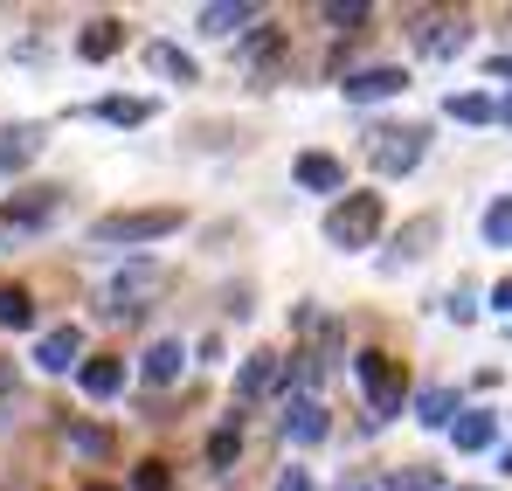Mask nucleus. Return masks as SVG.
<instances>
[{
    "label": "nucleus",
    "instance_id": "f257e3e1",
    "mask_svg": "<svg viewBox=\"0 0 512 491\" xmlns=\"http://www.w3.org/2000/svg\"><path fill=\"white\" fill-rule=\"evenodd\" d=\"M56 208H63V187H21V194L0 208V243H21V236L49 229V222H56Z\"/></svg>",
    "mask_w": 512,
    "mask_h": 491
},
{
    "label": "nucleus",
    "instance_id": "f03ea898",
    "mask_svg": "<svg viewBox=\"0 0 512 491\" xmlns=\"http://www.w3.org/2000/svg\"><path fill=\"white\" fill-rule=\"evenodd\" d=\"M167 229H180V208H125V215H104L90 243H153Z\"/></svg>",
    "mask_w": 512,
    "mask_h": 491
},
{
    "label": "nucleus",
    "instance_id": "7ed1b4c3",
    "mask_svg": "<svg viewBox=\"0 0 512 491\" xmlns=\"http://www.w3.org/2000/svg\"><path fill=\"white\" fill-rule=\"evenodd\" d=\"M374 229H381V194H346L340 208L326 215V236L346 249H360V243H374Z\"/></svg>",
    "mask_w": 512,
    "mask_h": 491
},
{
    "label": "nucleus",
    "instance_id": "20e7f679",
    "mask_svg": "<svg viewBox=\"0 0 512 491\" xmlns=\"http://www.w3.org/2000/svg\"><path fill=\"white\" fill-rule=\"evenodd\" d=\"M353 367H360V381H367V395H374V409H381V415H395V409H402V388H409V374H402V360H388V353H360Z\"/></svg>",
    "mask_w": 512,
    "mask_h": 491
},
{
    "label": "nucleus",
    "instance_id": "39448f33",
    "mask_svg": "<svg viewBox=\"0 0 512 491\" xmlns=\"http://www.w3.org/2000/svg\"><path fill=\"white\" fill-rule=\"evenodd\" d=\"M160 284H167V270H160V263H139L132 277L111 284V305H104V312H111V319H132V312H146V298H153Z\"/></svg>",
    "mask_w": 512,
    "mask_h": 491
},
{
    "label": "nucleus",
    "instance_id": "423d86ee",
    "mask_svg": "<svg viewBox=\"0 0 512 491\" xmlns=\"http://www.w3.org/2000/svg\"><path fill=\"white\" fill-rule=\"evenodd\" d=\"M423 160V132L409 125V132H374V166L381 173H409V166Z\"/></svg>",
    "mask_w": 512,
    "mask_h": 491
},
{
    "label": "nucleus",
    "instance_id": "0eeeda50",
    "mask_svg": "<svg viewBox=\"0 0 512 491\" xmlns=\"http://www.w3.org/2000/svg\"><path fill=\"white\" fill-rule=\"evenodd\" d=\"M77 353H84V332H77V326H56L49 339H42V353H35V360H42L49 374H63V367H77Z\"/></svg>",
    "mask_w": 512,
    "mask_h": 491
},
{
    "label": "nucleus",
    "instance_id": "6e6552de",
    "mask_svg": "<svg viewBox=\"0 0 512 491\" xmlns=\"http://www.w3.org/2000/svg\"><path fill=\"white\" fill-rule=\"evenodd\" d=\"M277 374H284V360H277V353H250V367H243L236 395H243V402H256V395H270V388H277Z\"/></svg>",
    "mask_w": 512,
    "mask_h": 491
},
{
    "label": "nucleus",
    "instance_id": "1a4fd4ad",
    "mask_svg": "<svg viewBox=\"0 0 512 491\" xmlns=\"http://www.w3.org/2000/svg\"><path fill=\"white\" fill-rule=\"evenodd\" d=\"M42 153V125H14V132H0V173L7 166H28Z\"/></svg>",
    "mask_w": 512,
    "mask_h": 491
},
{
    "label": "nucleus",
    "instance_id": "9d476101",
    "mask_svg": "<svg viewBox=\"0 0 512 491\" xmlns=\"http://www.w3.org/2000/svg\"><path fill=\"white\" fill-rule=\"evenodd\" d=\"M118 388H125V360H111V353L84 360V395H118Z\"/></svg>",
    "mask_w": 512,
    "mask_h": 491
},
{
    "label": "nucleus",
    "instance_id": "9b49d317",
    "mask_svg": "<svg viewBox=\"0 0 512 491\" xmlns=\"http://www.w3.org/2000/svg\"><path fill=\"white\" fill-rule=\"evenodd\" d=\"M118 42H125V21H90L77 49H84L90 63H104V56H118Z\"/></svg>",
    "mask_w": 512,
    "mask_h": 491
},
{
    "label": "nucleus",
    "instance_id": "f8f14e48",
    "mask_svg": "<svg viewBox=\"0 0 512 491\" xmlns=\"http://www.w3.org/2000/svg\"><path fill=\"white\" fill-rule=\"evenodd\" d=\"M402 90V70H360V77H346V97H395Z\"/></svg>",
    "mask_w": 512,
    "mask_h": 491
},
{
    "label": "nucleus",
    "instance_id": "ddd939ff",
    "mask_svg": "<svg viewBox=\"0 0 512 491\" xmlns=\"http://www.w3.org/2000/svg\"><path fill=\"white\" fill-rule=\"evenodd\" d=\"M0 326H35V298H28V284H0Z\"/></svg>",
    "mask_w": 512,
    "mask_h": 491
},
{
    "label": "nucleus",
    "instance_id": "4468645a",
    "mask_svg": "<svg viewBox=\"0 0 512 491\" xmlns=\"http://www.w3.org/2000/svg\"><path fill=\"white\" fill-rule=\"evenodd\" d=\"M423 49H429V56L464 49V14H457V21H450V14H436V21H429V35H423Z\"/></svg>",
    "mask_w": 512,
    "mask_h": 491
},
{
    "label": "nucleus",
    "instance_id": "2eb2a0df",
    "mask_svg": "<svg viewBox=\"0 0 512 491\" xmlns=\"http://www.w3.org/2000/svg\"><path fill=\"white\" fill-rule=\"evenodd\" d=\"M284 436H298V443H319V436H326V415H319V402H298V409L284 415Z\"/></svg>",
    "mask_w": 512,
    "mask_h": 491
},
{
    "label": "nucleus",
    "instance_id": "dca6fc26",
    "mask_svg": "<svg viewBox=\"0 0 512 491\" xmlns=\"http://www.w3.org/2000/svg\"><path fill=\"white\" fill-rule=\"evenodd\" d=\"M97 118H111V125H146V118H153V104H146V97H104V104H97Z\"/></svg>",
    "mask_w": 512,
    "mask_h": 491
},
{
    "label": "nucleus",
    "instance_id": "f3484780",
    "mask_svg": "<svg viewBox=\"0 0 512 491\" xmlns=\"http://www.w3.org/2000/svg\"><path fill=\"white\" fill-rule=\"evenodd\" d=\"M298 180H305V187H340V160H333V153H305V160H298Z\"/></svg>",
    "mask_w": 512,
    "mask_h": 491
},
{
    "label": "nucleus",
    "instance_id": "a211bd4d",
    "mask_svg": "<svg viewBox=\"0 0 512 491\" xmlns=\"http://www.w3.org/2000/svg\"><path fill=\"white\" fill-rule=\"evenodd\" d=\"M180 360H187V353H180V339H160V346L146 353V381H173V374H180Z\"/></svg>",
    "mask_w": 512,
    "mask_h": 491
},
{
    "label": "nucleus",
    "instance_id": "6ab92c4d",
    "mask_svg": "<svg viewBox=\"0 0 512 491\" xmlns=\"http://www.w3.org/2000/svg\"><path fill=\"white\" fill-rule=\"evenodd\" d=\"M243 56L270 77V70H277V56H284V35H277V28H263V35H250V49H243Z\"/></svg>",
    "mask_w": 512,
    "mask_h": 491
},
{
    "label": "nucleus",
    "instance_id": "aec40b11",
    "mask_svg": "<svg viewBox=\"0 0 512 491\" xmlns=\"http://www.w3.org/2000/svg\"><path fill=\"white\" fill-rule=\"evenodd\" d=\"M153 70H160V77H180V83H194V63H187V56H180L173 42H153Z\"/></svg>",
    "mask_w": 512,
    "mask_h": 491
},
{
    "label": "nucleus",
    "instance_id": "412c9836",
    "mask_svg": "<svg viewBox=\"0 0 512 491\" xmlns=\"http://www.w3.org/2000/svg\"><path fill=\"white\" fill-rule=\"evenodd\" d=\"M243 21H250V7H208V14H201V28H208V35H236Z\"/></svg>",
    "mask_w": 512,
    "mask_h": 491
},
{
    "label": "nucleus",
    "instance_id": "4be33fe9",
    "mask_svg": "<svg viewBox=\"0 0 512 491\" xmlns=\"http://www.w3.org/2000/svg\"><path fill=\"white\" fill-rule=\"evenodd\" d=\"M492 443V415H464L457 422V450H485Z\"/></svg>",
    "mask_w": 512,
    "mask_h": 491
},
{
    "label": "nucleus",
    "instance_id": "5701e85b",
    "mask_svg": "<svg viewBox=\"0 0 512 491\" xmlns=\"http://www.w3.org/2000/svg\"><path fill=\"white\" fill-rule=\"evenodd\" d=\"M236 450H243V429H215V443H208V464H215V471H229V464H236Z\"/></svg>",
    "mask_w": 512,
    "mask_h": 491
},
{
    "label": "nucleus",
    "instance_id": "b1692460",
    "mask_svg": "<svg viewBox=\"0 0 512 491\" xmlns=\"http://www.w3.org/2000/svg\"><path fill=\"white\" fill-rule=\"evenodd\" d=\"M436 229H443L436 215H423V222H409V229H402V256H423V243H436Z\"/></svg>",
    "mask_w": 512,
    "mask_h": 491
},
{
    "label": "nucleus",
    "instance_id": "393cba45",
    "mask_svg": "<svg viewBox=\"0 0 512 491\" xmlns=\"http://www.w3.org/2000/svg\"><path fill=\"white\" fill-rule=\"evenodd\" d=\"M450 118H464V125H485V118H492V97H450Z\"/></svg>",
    "mask_w": 512,
    "mask_h": 491
},
{
    "label": "nucleus",
    "instance_id": "a878e982",
    "mask_svg": "<svg viewBox=\"0 0 512 491\" xmlns=\"http://www.w3.org/2000/svg\"><path fill=\"white\" fill-rule=\"evenodd\" d=\"M167 485H173V471L160 464V457H153V464H139V478H132V491H167Z\"/></svg>",
    "mask_w": 512,
    "mask_h": 491
},
{
    "label": "nucleus",
    "instance_id": "bb28decb",
    "mask_svg": "<svg viewBox=\"0 0 512 491\" xmlns=\"http://www.w3.org/2000/svg\"><path fill=\"white\" fill-rule=\"evenodd\" d=\"M70 443H77V450H90V457H104V450H111V436H104V429H90V422H77V429H70Z\"/></svg>",
    "mask_w": 512,
    "mask_h": 491
},
{
    "label": "nucleus",
    "instance_id": "cd10ccee",
    "mask_svg": "<svg viewBox=\"0 0 512 491\" xmlns=\"http://www.w3.org/2000/svg\"><path fill=\"white\" fill-rule=\"evenodd\" d=\"M485 236H492V243H512V201H499V208L485 215Z\"/></svg>",
    "mask_w": 512,
    "mask_h": 491
},
{
    "label": "nucleus",
    "instance_id": "c85d7f7f",
    "mask_svg": "<svg viewBox=\"0 0 512 491\" xmlns=\"http://www.w3.org/2000/svg\"><path fill=\"white\" fill-rule=\"evenodd\" d=\"M388 491H436V471H395Z\"/></svg>",
    "mask_w": 512,
    "mask_h": 491
},
{
    "label": "nucleus",
    "instance_id": "c756f323",
    "mask_svg": "<svg viewBox=\"0 0 512 491\" xmlns=\"http://www.w3.org/2000/svg\"><path fill=\"white\" fill-rule=\"evenodd\" d=\"M450 415V388H429L423 395V422H443Z\"/></svg>",
    "mask_w": 512,
    "mask_h": 491
},
{
    "label": "nucleus",
    "instance_id": "7c9ffc66",
    "mask_svg": "<svg viewBox=\"0 0 512 491\" xmlns=\"http://www.w3.org/2000/svg\"><path fill=\"white\" fill-rule=\"evenodd\" d=\"M326 21L333 28H353V21H367V7H326Z\"/></svg>",
    "mask_w": 512,
    "mask_h": 491
},
{
    "label": "nucleus",
    "instance_id": "2f4dec72",
    "mask_svg": "<svg viewBox=\"0 0 512 491\" xmlns=\"http://www.w3.org/2000/svg\"><path fill=\"white\" fill-rule=\"evenodd\" d=\"M277 491H312V478H305V471H291V478H284Z\"/></svg>",
    "mask_w": 512,
    "mask_h": 491
},
{
    "label": "nucleus",
    "instance_id": "473e14b6",
    "mask_svg": "<svg viewBox=\"0 0 512 491\" xmlns=\"http://www.w3.org/2000/svg\"><path fill=\"white\" fill-rule=\"evenodd\" d=\"M492 77H512V56H499V63H492Z\"/></svg>",
    "mask_w": 512,
    "mask_h": 491
},
{
    "label": "nucleus",
    "instance_id": "72a5a7b5",
    "mask_svg": "<svg viewBox=\"0 0 512 491\" xmlns=\"http://www.w3.org/2000/svg\"><path fill=\"white\" fill-rule=\"evenodd\" d=\"M499 305H506V312H512V277H506V284H499Z\"/></svg>",
    "mask_w": 512,
    "mask_h": 491
},
{
    "label": "nucleus",
    "instance_id": "f704fd0d",
    "mask_svg": "<svg viewBox=\"0 0 512 491\" xmlns=\"http://www.w3.org/2000/svg\"><path fill=\"white\" fill-rule=\"evenodd\" d=\"M84 491H118V485H84Z\"/></svg>",
    "mask_w": 512,
    "mask_h": 491
},
{
    "label": "nucleus",
    "instance_id": "c9c22d12",
    "mask_svg": "<svg viewBox=\"0 0 512 491\" xmlns=\"http://www.w3.org/2000/svg\"><path fill=\"white\" fill-rule=\"evenodd\" d=\"M506 125H512V97H506Z\"/></svg>",
    "mask_w": 512,
    "mask_h": 491
},
{
    "label": "nucleus",
    "instance_id": "e433bc0d",
    "mask_svg": "<svg viewBox=\"0 0 512 491\" xmlns=\"http://www.w3.org/2000/svg\"><path fill=\"white\" fill-rule=\"evenodd\" d=\"M346 491H360V485H346Z\"/></svg>",
    "mask_w": 512,
    "mask_h": 491
}]
</instances>
